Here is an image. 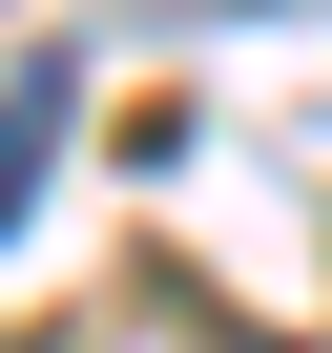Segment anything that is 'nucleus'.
Wrapping results in <instances>:
<instances>
[{
    "mask_svg": "<svg viewBox=\"0 0 332 353\" xmlns=\"http://www.w3.org/2000/svg\"><path fill=\"white\" fill-rule=\"evenodd\" d=\"M42 145H63V63H21V83H0V229L42 208Z\"/></svg>",
    "mask_w": 332,
    "mask_h": 353,
    "instance_id": "1",
    "label": "nucleus"
}]
</instances>
